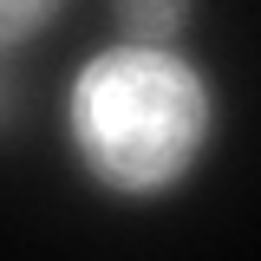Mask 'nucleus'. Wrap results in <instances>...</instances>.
Segmentation results:
<instances>
[{
    "mask_svg": "<svg viewBox=\"0 0 261 261\" xmlns=\"http://www.w3.org/2000/svg\"><path fill=\"white\" fill-rule=\"evenodd\" d=\"M216 137V92L176 46H105L65 85V150L118 202L183 190Z\"/></svg>",
    "mask_w": 261,
    "mask_h": 261,
    "instance_id": "1",
    "label": "nucleus"
},
{
    "mask_svg": "<svg viewBox=\"0 0 261 261\" xmlns=\"http://www.w3.org/2000/svg\"><path fill=\"white\" fill-rule=\"evenodd\" d=\"M196 0H111V27L124 46H183Z\"/></svg>",
    "mask_w": 261,
    "mask_h": 261,
    "instance_id": "2",
    "label": "nucleus"
},
{
    "mask_svg": "<svg viewBox=\"0 0 261 261\" xmlns=\"http://www.w3.org/2000/svg\"><path fill=\"white\" fill-rule=\"evenodd\" d=\"M65 0H0V59L7 53H20V46H33L39 33L59 20Z\"/></svg>",
    "mask_w": 261,
    "mask_h": 261,
    "instance_id": "3",
    "label": "nucleus"
},
{
    "mask_svg": "<svg viewBox=\"0 0 261 261\" xmlns=\"http://www.w3.org/2000/svg\"><path fill=\"white\" fill-rule=\"evenodd\" d=\"M20 124V79H13V65L0 59V137Z\"/></svg>",
    "mask_w": 261,
    "mask_h": 261,
    "instance_id": "4",
    "label": "nucleus"
}]
</instances>
